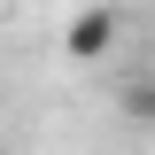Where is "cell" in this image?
I'll return each instance as SVG.
<instances>
[{
  "label": "cell",
  "instance_id": "obj_1",
  "mask_svg": "<svg viewBox=\"0 0 155 155\" xmlns=\"http://www.w3.org/2000/svg\"><path fill=\"white\" fill-rule=\"evenodd\" d=\"M116 39H124V16L93 0V8H78V16L62 23V54H70V62H109Z\"/></svg>",
  "mask_w": 155,
  "mask_h": 155
},
{
  "label": "cell",
  "instance_id": "obj_2",
  "mask_svg": "<svg viewBox=\"0 0 155 155\" xmlns=\"http://www.w3.org/2000/svg\"><path fill=\"white\" fill-rule=\"evenodd\" d=\"M124 109H132L140 124H155V85H132V93H124Z\"/></svg>",
  "mask_w": 155,
  "mask_h": 155
}]
</instances>
